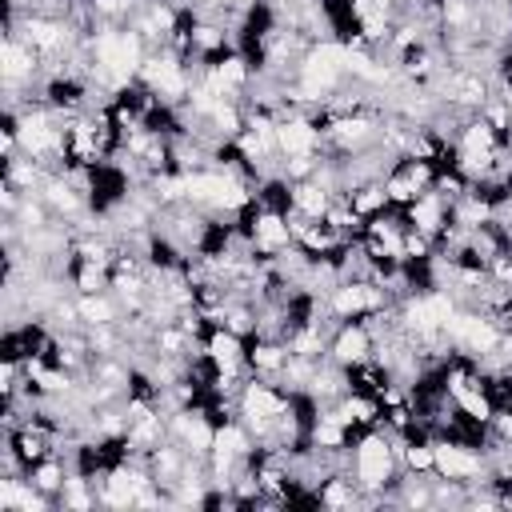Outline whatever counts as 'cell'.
I'll return each instance as SVG.
<instances>
[{
  "mask_svg": "<svg viewBox=\"0 0 512 512\" xmlns=\"http://www.w3.org/2000/svg\"><path fill=\"white\" fill-rule=\"evenodd\" d=\"M32 484L52 496V492H60L68 484V472H64L60 460H40V464H32Z\"/></svg>",
  "mask_w": 512,
  "mask_h": 512,
  "instance_id": "3957f363",
  "label": "cell"
},
{
  "mask_svg": "<svg viewBox=\"0 0 512 512\" xmlns=\"http://www.w3.org/2000/svg\"><path fill=\"white\" fill-rule=\"evenodd\" d=\"M392 468H396V452H392V436L380 428L372 436H364L356 444V460H352V472H356V484L368 488V492H380L388 480H392Z\"/></svg>",
  "mask_w": 512,
  "mask_h": 512,
  "instance_id": "6da1fadb",
  "label": "cell"
},
{
  "mask_svg": "<svg viewBox=\"0 0 512 512\" xmlns=\"http://www.w3.org/2000/svg\"><path fill=\"white\" fill-rule=\"evenodd\" d=\"M432 472L440 476V480H472V476H480L484 472V460L468 448V444H456V440H440V444H432Z\"/></svg>",
  "mask_w": 512,
  "mask_h": 512,
  "instance_id": "7a4b0ae2",
  "label": "cell"
}]
</instances>
